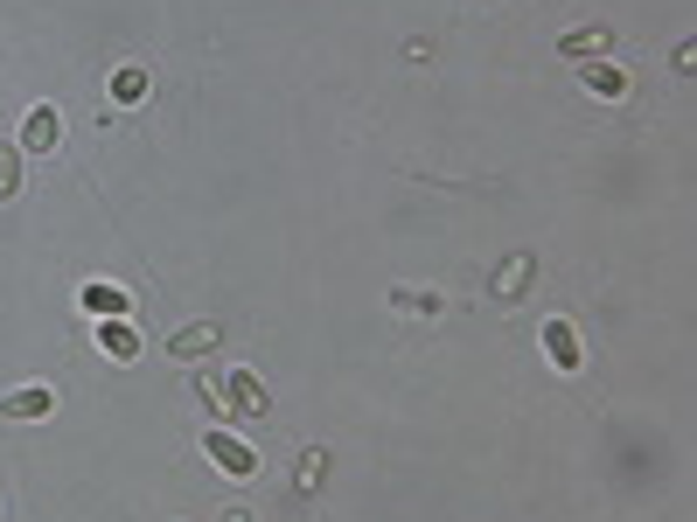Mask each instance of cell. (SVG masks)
Wrapping results in <instances>:
<instances>
[{
  "instance_id": "obj_7",
  "label": "cell",
  "mask_w": 697,
  "mask_h": 522,
  "mask_svg": "<svg viewBox=\"0 0 697 522\" xmlns=\"http://www.w3.org/2000/svg\"><path fill=\"white\" fill-rule=\"evenodd\" d=\"M545 355L558 362V377H579V362H586V349H579V334H572V321H545Z\"/></svg>"
},
{
  "instance_id": "obj_12",
  "label": "cell",
  "mask_w": 697,
  "mask_h": 522,
  "mask_svg": "<svg viewBox=\"0 0 697 522\" xmlns=\"http://www.w3.org/2000/svg\"><path fill=\"white\" fill-rule=\"evenodd\" d=\"M21 195V147H0V202Z\"/></svg>"
},
{
  "instance_id": "obj_5",
  "label": "cell",
  "mask_w": 697,
  "mask_h": 522,
  "mask_svg": "<svg viewBox=\"0 0 697 522\" xmlns=\"http://www.w3.org/2000/svg\"><path fill=\"white\" fill-rule=\"evenodd\" d=\"M57 140H63V119H57V104H36L29 119H21V153H57Z\"/></svg>"
},
{
  "instance_id": "obj_11",
  "label": "cell",
  "mask_w": 697,
  "mask_h": 522,
  "mask_svg": "<svg viewBox=\"0 0 697 522\" xmlns=\"http://www.w3.org/2000/svg\"><path fill=\"white\" fill-rule=\"evenodd\" d=\"M106 91H112V104H147V91H153V77H147L140 63H119Z\"/></svg>"
},
{
  "instance_id": "obj_1",
  "label": "cell",
  "mask_w": 697,
  "mask_h": 522,
  "mask_svg": "<svg viewBox=\"0 0 697 522\" xmlns=\"http://www.w3.org/2000/svg\"><path fill=\"white\" fill-rule=\"evenodd\" d=\"M202 453H210V460L223 466L230 481H251V474H258V453H251V439H238L230 425H210V432H202Z\"/></svg>"
},
{
  "instance_id": "obj_14",
  "label": "cell",
  "mask_w": 697,
  "mask_h": 522,
  "mask_svg": "<svg viewBox=\"0 0 697 522\" xmlns=\"http://www.w3.org/2000/svg\"><path fill=\"white\" fill-rule=\"evenodd\" d=\"M524 279H530V258H509V272H502V293H524Z\"/></svg>"
},
{
  "instance_id": "obj_9",
  "label": "cell",
  "mask_w": 697,
  "mask_h": 522,
  "mask_svg": "<svg viewBox=\"0 0 697 522\" xmlns=\"http://www.w3.org/2000/svg\"><path fill=\"white\" fill-rule=\"evenodd\" d=\"M558 49H565L572 63H593V57H614V36H607V29H565Z\"/></svg>"
},
{
  "instance_id": "obj_8",
  "label": "cell",
  "mask_w": 697,
  "mask_h": 522,
  "mask_svg": "<svg viewBox=\"0 0 697 522\" xmlns=\"http://www.w3.org/2000/svg\"><path fill=\"white\" fill-rule=\"evenodd\" d=\"M210 349H217V321H189V328L168 334V355L175 362H196V355H210Z\"/></svg>"
},
{
  "instance_id": "obj_4",
  "label": "cell",
  "mask_w": 697,
  "mask_h": 522,
  "mask_svg": "<svg viewBox=\"0 0 697 522\" xmlns=\"http://www.w3.org/2000/svg\"><path fill=\"white\" fill-rule=\"evenodd\" d=\"M579 84L600 98V104H621L628 98V70L614 63V57H593V63H579Z\"/></svg>"
},
{
  "instance_id": "obj_10",
  "label": "cell",
  "mask_w": 697,
  "mask_h": 522,
  "mask_svg": "<svg viewBox=\"0 0 697 522\" xmlns=\"http://www.w3.org/2000/svg\"><path fill=\"white\" fill-rule=\"evenodd\" d=\"M98 349H106L112 362H133L140 355V328L133 321H98Z\"/></svg>"
},
{
  "instance_id": "obj_15",
  "label": "cell",
  "mask_w": 697,
  "mask_h": 522,
  "mask_svg": "<svg viewBox=\"0 0 697 522\" xmlns=\"http://www.w3.org/2000/svg\"><path fill=\"white\" fill-rule=\"evenodd\" d=\"M223 522H251V509H223Z\"/></svg>"
},
{
  "instance_id": "obj_2",
  "label": "cell",
  "mask_w": 697,
  "mask_h": 522,
  "mask_svg": "<svg viewBox=\"0 0 697 522\" xmlns=\"http://www.w3.org/2000/svg\"><path fill=\"white\" fill-rule=\"evenodd\" d=\"M49 411H57V390H49V383H21V390H0V418H8V425H42Z\"/></svg>"
},
{
  "instance_id": "obj_6",
  "label": "cell",
  "mask_w": 697,
  "mask_h": 522,
  "mask_svg": "<svg viewBox=\"0 0 697 522\" xmlns=\"http://www.w3.org/2000/svg\"><path fill=\"white\" fill-rule=\"evenodd\" d=\"M77 300H84L91 321H126V313H133V293H126V285H112V279H91Z\"/></svg>"
},
{
  "instance_id": "obj_3",
  "label": "cell",
  "mask_w": 697,
  "mask_h": 522,
  "mask_svg": "<svg viewBox=\"0 0 697 522\" xmlns=\"http://www.w3.org/2000/svg\"><path fill=\"white\" fill-rule=\"evenodd\" d=\"M223 411H238V418H266V383H258V370H223V398H217Z\"/></svg>"
},
{
  "instance_id": "obj_13",
  "label": "cell",
  "mask_w": 697,
  "mask_h": 522,
  "mask_svg": "<svg viewBox=\"0 0 697 522\" xmlns=\"http://www.w3.org/2000/svg\"><path fill=\"white\" fill-rule=\"evenodd\" d=\"M391 307H398V313H440L447 300H440V293H391Z\"/></svg>"
}]
</instances>
